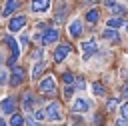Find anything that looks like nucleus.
Instances as JSON below:
<instances>
[{"label": "nucleus", "instance_id": "f257e3e1", "mask_svg": "<svg viewBox=\"0 0 128 126\" xmlns=\"http://www.w3.org/2000/svg\"><path fill=\"white\" fill-rule=\"evenodd\" d=\"M44 112H46V120H50V122H60L62 120V110H60V104L58 102L48 104Z\"/></svg>", "mask_w": 128, "mask_h": 126}, {"label": "nucleus", "instance_id": "f03ea898", "mask_svg": "<svg viewBox=\"0 0 128 126\" xmlns=\"http://www.w3.org/2000/svg\"><path fill=\"white\" fill-rule=\"evenodd\" d=\"M40 92H44V94H54L56 92V82H54L52 76H44L40 80Z\"/></svg>", "mask_w": 128, "mask_h": 126}, {"label": "nucleus", "instance_id": "7ed1b4c3", "mask_svg": "<svg viewBox=\"0 0 128 126\" xmlns=\"http://www.w3.org/2000/svg\"><path fill=\"white\" fill-rule=\"evenodd\" d=\"M82 50H84V60H88V58L98 50L96 40H86V42H82Z\"/></svg>", "mask_w": 128, "mask_h": 126}, {"label": "nucleus", "instance_id": "20e7f679", "mask_svg": "<svg viewBox=\"0 0 128 126\" xmlns=\"http://www.w3.org/2000/svg\"><path fill=\"white\" fill-rule=\"evenodd\" d=\"M68 32H70L72 38H78V36L82 34V20H80V18H74V20L70 22V26H68Z\"/></svg>", "mask_w": 128, "mask_h": 126}, {"label": "nucleus", "instance_id": "39448f33", "mask_svg": "<svg viewBox=\"0 0 128 126\" xmlns=\"http://www.w3.org/2000/svg\"><path fill=\"white\" fill-rule=\"evenodd\" d=\"M56 40H58V30H56V28H48V30L44 32V36H42V44H44V46L54 44Z\"/></svg>", "mask_w": 128, "mask_h": 126}, {"label": "nucleus", "instance_id": "423d86ee", "mask_svg": "<svg viewBox=\"0 0 128 126\" xmlns=\"http://www.w3.org/2000/svg\"><path fill=\"white\" fill-rule=\"evenodd\" d=\"M68 54H70V44H60V46L56 48V52H54V60H56V62H62Z\"/></svg>", "mask_w": 128, "mask_h": 126}, {"label": "nucleus", "instance_id": "0eeeda50", "mask_svg": "<svg viewBox=\"0 0 128 126\" xmlns=\"http://www.w3.org/2000/svg\"><path fill=\"white\" fill-rule=\"evenodd\" d=\"M0 108H2V112H4V114H14V110H16V100L8 96V98H4V100H2Z\"/></svg>", "mask_w": 128, "mask_h": 126}, {"label": "nucleus", "instance_id": "6e6552de", "mask_svg": "<svg viewBox=\"0 0 128 126\" xmlns=\"http://www.w3.org/2000/svg\"><path fill=\"white\" fill-rule=\"evenodd\" d=\"M24 24H26V16H14L12 20H10V30L12 32H18V30H22L24 28Z\"/></svg>", "mask_w": 128, "mask_h": 126}, {"label": "nucleus", "instance_id": "1a4fd4ad", "mask_svg": "<svg viewBox=\"0 0 128 126\" xmlns=\"http://www.w3.org/2000/svg\"><path fill=\"white\" fill-rule=\"evenodd\" d=\"M30 8H32V12H46L50 8V0H32Z\"/></svg>", "mask_w": 128, "mask_h": 126}, {"label": "nucleus", "instance_id": "9d476101", "mask_svg": "<svg viewBox=\"0 0 128 126\" xmlns=\"http://www.w3.org/2000/svg\"><path fill=\"white\" fill-rule=\"evenodd\" d=\"M22 78H24V70H22L20 66H14V68H12V78H10V84H12V86H18V84L22 82Z\"/></svg>", "mask_w": 128, "mask_h": 126}, {"label": "nucleus", "instance_id": "9b49d317", "mask_svg": "<svg viewBox=\"0 0 128 126\" xmlns=\"http://www.w3.org/2000/svg\"><path fill=\"white\" fill-rule=\"evenodd\" d=\"M88 108H90V104L86 100H82V98H76L74 104H72V110L74 112H88Z\"/></svg>", "mask_w": 128, "mask_h": 126}, {"label": "nucleus", "instance_id": "f8f14e48", "mask_svg": "<svg viewBox=\"0 0 128 126\" xmlns=\"http://www.w3.org/2000/svg\"><path fill=\"white\" fill-rule=\"evenodd\" d=\"M32 104H34L32 94H30V92H24V96H22V108H24L26 112H30V110H32Z\"/></svg>", "mask_w": 128, "mask_h": 126}, {"label": "nucleus", "instance_id": "ddd939ff", "mask_svg": "<svg viewBox=\"0 0 128 126\" xmlns=\"http://www.w3.org/2000/svg\"><path fill=\"white\" fill-rule=\"evenodd\" d=\"M6 44H8V48L12 50V56H14V58H18V54H20V46H18V42H16L14 38H10V36H8V38H6Z\"/></svg>", "mask_w": 128, "mask_h": 126}, {"label": "nucleus", "instance_id": "4468645a", "mask_svg": "<svg viewBox=\"0 0 128 126\" xmlns=\"http://www.w3.org/2000/svg\"><path fill=\"white\" fill-rule=\"evenodd\" d=\"M16 8H18V2H16V0H6V6H4L2 16H10V14H12Z\"/></svg>", "mask_w": 128, "mask_h": 126}, {"label": "nucleus", "instance_id": "2eb2a0df", "mask_svg": "<svg viewBox=\"0 0 128 126\" xmlns=\"http://www.w3.org/2000/svg\"><path fill=\"white\" fill-rule=\"evenodd\" d=\"M124 24V20L122 18H118V16H114V18H108V22H106V26L108 28H112V30H116L118 26H122Z\"/></svg>", "mask_w": 128, "mask_h": 126}, {"label": "nucleus", "instance_id": "dca6fc26", "mask_svg": "<svg viewBox=\"0 0 128 126\" xmlns=\"http://www.w3.org/2000/svg\"><path fill=\"white\" fill-rule=\"evenodd\" d=\"M104 38H108V40H112V42H118V40H120L118 32L112 30V28H106V30H104Z\"/></svg>", "mask_w": 128, "mask_h": 126}, {"label": "nucleus", "instance_id": "f3484780", "mask_svg": "<svg viewBox=\"0 0 128 126\" xmlns=\"http://www.w3.org/2000/svg\"><path fill=\"white\" fill-rule=\"evenodd\" d=\"M10 124H12V126H24V118H22V114L14 112L12 118H10Z\"/></svg>", "mask_w": 128, "mask_h": 126}, {"label": "nucleus", "instance_id": "a211bd4d", "mask_svg": "<svg viewBox=\"0 0 128 126\" xmlns=\"http://www.w3.org/2000/svg\"><path fill=\"white\" fill-rule=\"evenodd\" d=\"M86 20H88V22H92V24H94V22H98V10H96V8L88 10V12H86Z\"/></svg>", "mask_w": 128, "mask_h": 126}, {"label": "nucleus", "instance_id": "6ab92c4d", "mask_svg": "<svg viewBox=\"0 0 128 126\" xmlns=\"http://www.w3.org/2000/svg\"><path fill=\"white\" fill-rule=\"evenodd\" d=\"M104 92H106V90H104V86H102L100 82H94V84H92V94H96V96H104Z\"/></svg>", "mask_w": 128, "mask_h": 126}, {"label": "nucleus", "instance_id": "aec40b11", "mask_svg": "<svg viewBox=\"0 0 128 126\" xmlns=\"http://www.w3.org/2000/svg\"><path fill=\"white\" fill-rule=\"evenodd\" d=\"M42 70H44V62H38V64L34 66V70H32V78H38V76L42 74Z\"/></svg>", "mask_w": 128, "mask_h": 126}, {"label": "nucleus", "instance_id": "412c9836", "mask_svg": "<svg viewBox=\"0 0 128 126\" xmlns=\"http://www.w3.org/2000/svg\"><path fill=\"white\" fill-rule=\"evenodd\" d=\"M64 16H66V6H64V4H60V8H58V12H56V16H54V18H56V22H60Z\"/></svg>", "mask_w": 128, "mask_h": 126}, {"label": "nucleus", "instance_id": "4be33fe9", "mask_svg": "<svg viewBox=\"0 0 128 126\" xmlns=\"http://www.w3.org/2000/svg\"><path fill=\"white\" fill-rule=\"evenodd\" d=\"M110 12H112V14H116V16L120 18V14L124 12V6H118V4H112V6H110Z\"/></svg>", "mask_w": 128, "mask_h": 126}, {"label": "nucleus", "instance_id": "5701e85b", "mask_svg": "<svg viewBox=\"0 0 128 126\" xmlns=\"http://www.w3.org/2000/svg\"><path fill=\"white\" fill-rule=\"evenodd\" d=\"M62 80H64L66 84H72V82H74V76H72L70 72H64V74H62Z\"/></svg>", "mask_w": 128, "mask_h": 126}, {"label": "nucleus", "instance_id": "b1692460", "mask_svg": "<svg viewBox=\"0 0 128 126\" xmlns=\"http://www.w3.org/2000/svg\"><path fill=\"white\" fill-rule=\"evenodd\" d=\"M120 112H122V118L128 120V102H124V104L120 106Z\"/></svg>", "mask_w": 128, "mask_h": 126}, {"label": "nucleus", "instance_id": "393cba45", "mask_svg": "<svg viewBox=\"0 0 128 126\" xmlns=\"http://www.w3.org/2000/svg\"><path fill=\"white\" fill-rule=\"evenodd\" d=\"M34 118H36V120H42V118H46V112H44V110H36V112H34Z\"/></svg>", "mask_w": 128, "mask_h": 126}, {"label": "nucleus", "instance_id": "a878e982", "mask_svg": "<svg viewBox=\"0 0 128 126\" xmlns=\"http://www.w3.org/2000/svg\"><path fill=\"white\" fill-rule=\"evenodd\" d=\"M72 94H74V88H72V86H68V88L64 90V96H66V98H72Z\"/></svg>", "mask_w": 128, "mask_h": 126}, {"label": "nucleus", "instance_id": "bb28decb", "mask_svg": "<svg viewBox=\"0 0 128 126\" xmlns=\"http://www.w3.org/2000/svg\"><path fill=\"white\" fill-rule=\"evenodd\" d=\"M116 104H118V102H116V100L112 98V100H108V104H106V108H108V110H114V108H116Z\"/></svg>", "mask_w": 128, "mask_h": 126}, {"label": "nucleus", "instance_id": "cd10ccee", "mask_svg": "<svg viewBox=\"0 0 128 126\" xmlns=\"http://www.w3.org/2000/svg\"><path fill=\"white\" fill-rule=\"evenodd\" d=\"M28 126H42V124H40V122H36V120L30 116V118H28Z\"/></svg>", "mask_w": 128, "mask_h": 126}, {"label": "nucleus", "instance_id": "c85d7f7f", "mask_svg": "<svg viewBox=\"0 0 128 126\" xmlns=\"http://www.w3.org/2000/svg\"><path fill=\"white\" fill-rule=\"evenodd\" d=\"M116 124H118V126H128V120H126V118H118Z\"/></svg>", "mask_w": 128, "mask_h": 126}, {"label": "nucleus", "instance_id": "c756f323", "mask_svg": "<svg viewBox=\"0 0 128 126\" xmlns=\"http://www.w3.org/2000/svg\"><path fill=\"white\" fill-rule=\"evenodd\" d=\"M76 86L82 90V88H84V80H82V78H78V80H76Z\"/></svg>", "mask_w": 128, "mask_h": 126}, {"label": "nucleus", "instance_id": "7c9ffc66", "mask_svg": "<svg viewBox=\"0 0 128 126\" xmlns=\"http://www.w3.org/2000/svg\"><path fill=\"white\" fill-rule=\"evenodd\" d=\"M104 4H106V6H112V4H114V0H104Z\"/></svg>", "mask_w": 128, "mask_h": 126}, {"label": "nucleus", "instance_id": "2f4dec72", "mask_svg": "<svg viewBox=\"0 0 128 126\" xmlns=\"http://www.w3.org/2000/svg\"><path fill=\"white\" fill-rule=\"evenodd\" d=\"M124 96H128V82L124 84Z\"/></svg>", "mask_w": 128, "mask_h": 126}, {"label": "nucleus", "instance_id": "473e14b6", "mask_svg": "<svg viewBox=\"0 0 128 126\" xmlns=\"http://www.w3.org/2000/svg\"><path fill=\"white\" fill-rule=\"evenodd\" d=\"M0 126H6V122H4V120H0Z\"/></svg>", "mask_w": 128, "mask_h": 126}, {"label": "nucleus", "instance_id": "72a5a7b5", "mask_svg": "<svg viewBox=\"0 0 128 126\" xmlns=\"http://www.w3.org/2000/svg\"><path fill=\"white\" fill-rule=\"evenodd\" d=\"M126 30H128V24H126Z\"/></svg>", "mask_w": 128, "mask_h": 126}]
</instances>
